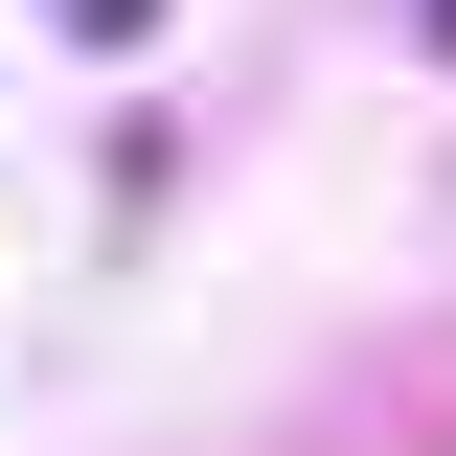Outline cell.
Wrapping results in <instances>:
<instances>
[{"instance_id": "1", "label": "cell", "mask_w": 456, "mask_h": 456, "mask_svg": "<svg viewBox=\"0 0 456 456\" xmlns=\"http://www.w3.org/2000/svg\"><path fill=\"white\" fill-rule=\"evenodd\" d=\"M46 23H69V46H137V23H160V0H46Z\"/></svg>"}]
</instances>
